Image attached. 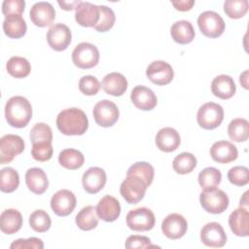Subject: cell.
I'll list each match as a JSON object with an SVG mask.
<instances>
[{"instance_id":"obj_1","label":"cell","mask_w":249,"mask_h":249,"mask_svg":"<svg viewBox=\"0 0 249 249\" xmlns=\"http://www.w3.org/2000/svg\"><path fill=\"white\" fill-rule=\"evenodd\" d=\"M56 126L62 134L83 135L89 127V120L83 110L68 108L57 115Z\"/></svg>"},{"instance_id":"obj_2","label":"cell","mask_w":249,"mask_h":249,"mask_svg":"<svg viewBox=\"0 0 249 249\" xmlns=\"http://www.w3.org/2000/svg\"><path fill=\"white\" fill-rule=\"evenodd\" d=\"M5 117L7 123L17 128L27 125L32 117V106L23 96L11 97L5 106Z\"/></svg>"},{"instance_id":"obj_3","label":"cell","mask_w":249,"mask_h":249,"mask_svg":"<svg viewBox=\"0 0 249 249\" xmlns=\"http://www.w3.org/2000/svg\"><path fill=\"white\" fill-rule=\"evenodd\" d=\"M199 201L202 208L212 214L223 213L230 203L227 194L217 187L203 190L199 195Z\"/></svg>"},{"instance_id":"obj_4","label":"cell","mask_w":249,"mask_h":249,"mask_svg":"<svg viewBox=\"0 0 249 249\" xmlns=\"http://www.w3.org/2000/svg\"><path fill=\"white\" fill-rule=\"evenodd\" d=\"M99 51L93 44L82 42L72 52L73 63L81 69H89L97 65L99 61Z\"/></svg>"},{"instance_id":"obj_5","label":"cell","mask_w":249,"mask_h":249,"mask_svg":"<svg viewBox=\"0 0 249 249\" xmlns=\"http://www.w3.org/2000/svg\"><path fill=\"white\" fill-rule=\"evenodd\" d=\"M197 124L204 129L218 127L224 120L223 107L214 102H207L199 107L196 115Z\"/></svg>"},{"instance_id":"obj_6","label":"cell","mask_w":249,"mask_h":249,"mask_svg":"<svg viewBox=\"0 0 249 249\" xmlns=\"http://www.w3.org/2000/svg\"><path fill=\"white\" fill-rule=\"evenodd\" d=\"M147 188L141 178L135 175H126V178L121 184L120 193L127 203L135 204L144 197Z\"/></svg>"},{"instance_id":"obj_7","label":"cell","mask_w":249,"mask_h":249,"mask_svg":"<svg viewBox=\"0 0 249 249\" xmlns=\"http://www.w3.org/2000/svg\"><path fill=\"white\" fill-rule=\"evenodd\" d=\"M197 24L201 33L209 38H217L225 31V21L213 11H205L197 18Z\"/></svg>"},{"instance_id":"obj_8","label":"cell","mask_w":249,"mask_h":249,"mask_svg":"<svg viewBox=\"0 0 249 249\" xmlns=\"http://www.w3.org/2000/svg\"><path fill=\"white\" fill-rule=\"evenodd\" d=\"M127 227L135 231H147L154 228L156 218L152 210L147 207H139L130 210L126 215Z\"/></svg>"},{"instance_id":"obj_9","label":"cell","mask_w":249,"mask_h":249,"mask_svg":"<svg viewBox=\"0 0 249 249\" xmlns=\"http://www.w3.org/2000/svg\"><path fill=\"white\" fill-rule=\"evenodd\" d=\"M95 123L103 127H109L116 124L119 119L120 112L117 105L107 99L98 101L92 111Z\"/></svg>"},{"instance_id":"obj_10","label":"cell","mask_w":249,"mask_h":249,"mask_svg":"<svg viewBox=\"0 0 249 249\" xmlns=\"http://www.w3.org/2000/svg\"><path fill=\"white\" fill-rule=\"evenodd\" d=\"M24 150L23 139L16 134H6L0 139V163L11 162Z\"/></svg>"},{"instance_id":"obj_11","label":"cell","mask_w":249,"mask_h":249,"mask_svg":"<svg viewBox=\"0 0 249 249\" xmlns=\"http://www.w3.org/2000/svg\"><path fill=\"white\" fill-rule=\"evenodd\" d=\"M146 76L153 84L165 86L173 80L174 71L169 63L163 60H155L148 65Z\"/></svg>"},{"instance_id":"obj_12","label":"cell","mask_w":249,"mask_h":249,"mask_svg":"<svg viewBox=\"0 0 249 249\" xmlns=\"http://www.w3.org/2000/svg\"><path fill=\"white\" fill-rule=\"evenodd\" d=\"M72 40V34L69 27L63 23H55L51 26L47 32V41L49 46L56 51L61 52L67 49Z\"/></svg>"},{"instance_id":"obj_13","label":"cell","mask_w":249,"mask_h":249,"mask_svg":"<svg viewBox=\"0 0 249 249\" xmlns=\"http://www.w3.org/2000/svg\"><path fill=\"white\" fill-rule=\"evenodd\" d=\"M76 206L75 195L66 189L57 191L51 198V207L53 213L60 217L71 214Z\"/></svg>"},{"instance_id":"obj_14","label":"cell","mask_w":249,"mask_h":249,"mask_svg":"<svg viewBox=\"0 0 249 249\" xmlns=\"http://www.w3.org/2000/svg\"><path fill=\"white\" fill-rule=\"evenodd\" d=\"M188 230L187 220L178 213L167 215L161 223L162 233L169 239H179L185 235Z\"/></svg>"},{"instance_id":"obj_15","label":"cell","mask_w":249,"mask_h":249,"mask_svg":"<svg viewBox=\"0 0 249 249\" xmlns=\"http://www.w3.org/2000/svg\"><path fill=\"white\" fill-rule=\"evenodd\" d=\"M200 240L208 247L220 248L226 244L227 235L219 223L210 222L202 227L200 231Z\"/></svg>"},{"instance_id":"obj_16","label":"cell","mask_w":249,"mask_h":249,"mask_svg":"<svg viewBox=\"0 0 249 249\" xmlns=\"http://www.w3.org/2000/svg\"><path fill=\"white\" fill-rule=\"evenodd\" d=\"M75 19L81 26L94 27L99 20L98 6L89 2L80 1L75 8Z\"/></svg>"},{"instance_id":"obj_17","label":"cell","mask_w":249,"mask_h":249,"mask_svg":"<svg viewBox=\"0 0 249 249\" xmlns=\"http://www.w3.org/2000/svg\"><path fill=\"white\" fill-rule=\"evenodd\" d=\"M31 21L39 27L51 25L55 18L54 8L49 2L35 3L29 12Z\"/></svg>"},{"instance_id":"obj_18","label":"cell","mask_w":249,"mask_h":249,"mask_svg":"<svg viewBox=\"0 0 249 249\" xmlns=\"http://www.w3.org/2000/svg\"><path fill=\"white\" fill-rule=\"evenodd\" d=\"M210 156L213 160L219 163H229L237 159V148L230 141L220 140L210 148Z\"/></svg>"},{"instance_id":"obj_19","label":"cell","mask_w":249,"mask_h":249,"mask_svg":"<svg viewBox=\"0 0 249 249\" xmlns=\"http://www.w3.org/2000/svg\"><path fill=\"white\" fill-rule=\"evenodd\" d=\"M84 190L89 194H96L106 184V172L100 167H89L82 178Z\"/></svg>"},{"instance_id":"obj_20","label":"cell","mask_w":249,"mask_h":249,"mask_svg":"<svg viewBox=\"0 0 249 249\" xmlns=\"http://www.w3.org/2000/svg\"><path fill=\"white\" fill-rule=\"evenodd\" d=\"M95 209L98 218L105 222H114L121 214V204L119 200L109 195L99 200Z\"/></svg>"},{"instance_id":"obj_21","label":"cell","mask_w":249,"mask_h":249,"mask_svg":"<svg viewBox=\"0 0 249 249\" xmlns=\"http://www.w3.org/2000/svg\"><path fill=\"white\" fill-rule=\"evenodd\" d=\"M130 99L138 109L143 111H150L154 109L158 103V99L154 91L144 86H136L130 93Z\"/></svg>"},{"instance_id":"obj_22","label":"cell","mask_w":249,"mask_h":249,"mask_svg":"<svg viewBox=\"0 0 249 249\" xmlns=\"http://www.w3.org/2000/svg\"><path fill=\"white\" fill-rule=\"evenodd\" d=\"M181 143V138L176 129L172 127H163L156 135L157 147L165 153L175 151Z\"/></svg>"},{"instance_id":"obj_23","label":"cell","mask_w":249,"mask_h":249,"mask_svg":"<svg viewBox=\"0 0 249 249\" xmlns=\"http://www.w3.org/2000/svg\"><path fill=\"white\" fill-rule=\"evenodd\" d=\"M25 183L29 191L36 195H42L49 187L47 174L42 168L32 167L25 173Z\"/></svg>"},{"instance_id":"obj_24","label":"cell","mask_w":249,"mask_h":249,"mask_svg":"<svg viewBox=\"0 0 249 249\" xmlns=\"http://www.w3.org/2000/svg\"><path fill=\"white\" fill-rule=\"evenodd\" d=\"M231 231L237 236L249 235V212L243 207L233 210L229 217Z\"/></svg>"},{"instance_id":"obj_25","label":"cell","mask_w":249,"mask_h":249,"mask_svg":"<svg viewBox=\"0 0 249 249\" xmlns=\"http://www.w3.org/2000/svg\"><path fill=\"white\" fill-rule=\"evenodd\" d=\"M101 88L107 94L113 96H121L125 92L127 89V81L123 74L112 72L103 78Z\"/></svg>"},{"instance_id":"obj_26","label":"cell","mask_w":249,"mask_h":249,"mask_svg":"<svg viewBox=\"0 0 249 249\" xmlns=\"http://www.w3.org/2000/svg\"><path fill=\"white\" fill-rule=\"evenodd\" d=\"M236 87L233 79L229 75H219L211 83L212 93L221 99H229L235 93Z\"/></svg>"},{"instance_id":"obj_27","label":"cell","mask_w":249,"mask_h":249,"mask_svg":"<svg viewBox=\"0 0 249 249\" xmlns=\"http://www.w3.org/2000/svg\"><path fill=\"white\" fill-rule=\"evenodd\" d=\"M22 226V216L20 212L14 208L6 209L0 216V229L6 234H14Z\"/></svg>"},{"instance_id":"obj_28","label":"cell","mask_w":249,"mask_h":249,"mask_svg":"<svg viewBox=\"0 0 249 249\" xmlns=\"http://www.w3.org/2000/svg\"><path fill=\"white\" fill-rule=\"evenodd\" d=\"M172 39L181 45L191 43L195 38V29L189 20H179L172 24L170 28Z\"/></svg>"},{"instance_id":"obj_29","label":"cell","mask_w":249,"mask_h":249,"mask_svg":"<svg viewBox=\"0 0 249 249\" xmlns=\"http://www.w3.org/2000/svg\"><path fill=\"white\" fill-rule=\"evenodd\" d=\"M26 29V22L21 16L8 17L3 21V30L9 38H21L25 35Z\"/></svg>"},{"instance_id":"obj_30","label":"cell","mask_w":249,"mask_h":249,"mask_svg":"<svg viewBox=\"0 0 249 249\" xmlns=\"http://www.w3.org/2000/svg\"><path fill=\"white\" fill-rule=\"evenodd\" d=\"M76 225L82 231H90L98 225V216L96 209L92 205L82 208L76 215Z\"/></svg>"},{"instance_id":"obj_31","label":"cell","mask_w":249,"mask_h":249,"mask_svg":"<svg viewBox=\"0 0 249 249\" xmlns=\"http://www.w3.org/2000/svg\"><path fill=\"white\" fill-rule=\"evenodd\" d=\"M84 155L76 149H64L59 153L58 162L66 169L76 170L84 164Z\"/></svg>"},{"instance_id":"obj_32","label":"cell","mask_w":249,"mask_h":249,"mask_svg":"<svg viewBox=\"0 0 249 249\" xmlns=\"http://www.w3.org/2000/svg\"><path fill=\"white\" fill-rule=\"evenodd\" d=\"M228 134L231 140L234 142H244L249 136L248 121L242 118L233 119L228 126Z\"/></svg>"},{"instance_id":"obj_33","label":"cell","mask_w":249,"mask_h":249,"mask_svg":"<svg viewBox=\"0 0 249 249\" xmlns=\"http://www.w3.org/2000/svg\"><path fill=\"white\" fill-rule=\"evenodd\" d=\"M6 68L11 76L18 79L27 77L31 71V65L29 61L21 56L11 57L6 64Z\"/></svg>"},{"instance_id":"obj_34","label":"cell","mask_w":249,"mask_h":249,"mask_svg":"<svg viewBox=\"0 0 249 249\" xmlns=\"http://www.w3.org/2000/svg\"><path fill=\"white\" fill-rule=\"evenodd\" d=\"M196 166V159L191 153H181L175 157L172 162V167L176 173L188 174L191 173Z\"/></svg>"},{"instance_id":"obj_35","label":"cell","mask_w":249,"mask_h":249,"mask_svg":"<svg viewBox=\"0 0 249 249\" xmlns=\"http://www.w3.org/2000/svg\"><path fill=\"white\" fill-rule=\"evenodd\" d=\"M19 185L18 171L12 167H5L0 171V190L3 193H12Z\"/></svg>"},{"instance_id":"obj_36","label":"cell","mask_w":249,"mask_h":249,"mask_svg":"<svg viewBox=\"0 0 249 249\" xmlns=\"http://www.w3.org/2000/svg\"><path fill=\"white\" fill-rule=\"evenodd\" d=\"M222 179L221 171L215 167H206L198 174V184L203 190L216 188Z\"/></svg>"},{"instance_id":"obj_37","label":"cell","mask_w":249,"mask_h":249,"mask_svg":"<svg viewBox=\"0 0 249 249\" xmlns=\"http://www.w3.org/2000/svg\"><path fill=\"white\" fill-rule=\"evenodd\" d=\"M154 173V167L149 162L137 161L128 168L126 175H135L141 178L147 187H149L153 182Z\"/></svg>"},{"instance_id":"obj_38","label":"cell","mask_w":249,"mask_h":249,"mask_svg":"<svg viewBox=\"0 0 249 249\" xmlns=\"http://www.w3.org/2000/svg\"><path fill=\"white\" fill-rule=\"evenodd\" d=\"M29 225L37 232L47 231L52 225V220L50 215L44 210H35L29 216Z\"/></svg>"},{"instance_id":"obj_39","label":"cell","mask_w":249,"mask_h":249,"mask_svg":"<svg viewBox=\"0 0 249 249\" xmlns=\"http://www.w3.org/2000/svg\"><path fill=\"white\" fill-rule=\"evenodd\" d=\"M224 11L231 18H240L248 11L247 0H227L224 3Z\"/></svg>"},{"instance_id":"obj_40","label":"cell","mask_w":249,"mask_h":249,"mask_svg":"<svg viewBox=\"0 0 249 249\" xmlns=\"http://www.w3.org/2000/svg\"><path fill=\"white\" fill-rule=\"evenodd\" d=\"M99 20L94 26L98 32H106L111 29L115 23L116 17L113 10L107 6L99 5Z\"/></svg>"},{"instance_id":"obj_41","label":"cell","mask_w":249,"mask_h":249,"mask_svg":"<svg viewBox=\"0 0 249 249\" xmlns=\"http://www.w3.org/2000/svg\"><path fill=\"white\" fill-rule=\"evenodd\" d=\"M30 140L32 144L40 142H52L53 141V131L52 128L44 124H36L30 130Z\"/></svg>"},{"instance_id":"obj_42","label":"cell","mask_w":249,"mask_h":249,"mask_svg":"<svg viewBox=\"0 0 249 249\" xmlns=\"http://www.w3.org/2000/svg\"><path fill=\"white\" fill-rule=\"evenodd\" d=\"M229 181L235 186H245L249 182V170L246 166H233L228 172Z\"/></svg>"},{"instance_id":"obj_43","label":"cell","mask_w":249,"mask_h":249,"mask_svg":"<svg viewBox=\"0 0 249 249\" xmlns=\"http://www.w3.org/2000/svg\"><path fill=\"white\" fill-rule=\"evenodd\" d=\"M32 157L37 161H47L53 157L52 142H40L32 144Z\"/></svg>"},{"instance_id":"obj_44","label":"cell","mask_w":249,"mask_h":249,"mask_svg":"<svg viewBox=\"0 0 249 249\" xmlns=\"http://www.w3.org/2000/svg\"><path fill=\"white\" fill-rule=\"evenodd\" d=\"M101 85L94 76H84L79 81V89L85 95H95Z\"/></svg>"},{"instance_id":"obj_45","label":"cell","mask_w":249,"mask_h":249,"mask_svg":"<svg viewBox=\"0 0 249 249\" xmlns=\"http://www.w3.org/2000/svg\"><path fill=\"white\" fill-rule=\"evenodd\" d=\"M24 6L25 2L23 0H5L2 4V13L6 18L21 16Z\"/></svg>"},{"instance_id":"obj_46","label":"cell","mask_w":249,"mask_h":249,"mask_svg":"<svg viewBox=\"0 0 249 249\" xmlns=\"http://www.w3.org/2000/svg\"><path fill=\"white\" fill-rule=\"evenodd\" d=\"M11 249H43L44 243L40 238L29 237L27 239L19 238L15 240L11 245Z\"/></svg>"},{"instance_id":"obj_47","label":"cell","mask_w":249,"mask_h":249,"mask_svg":"<svg viewBox=\"0 0 249 249\" xmlns=\"http://www.w3.org/2000/svg\"><path fill=\"white\" fill-rule=\"evenodd\" d=\"M155 247V245L151 244V240L147 236L143 235H130L125 240V248H151Z\"/></svg>"},{"instance_id":"obj_48","label":"cell","mask_w":249,"mask_h":249,"mask_svg":"<svg viewBox=\"0 0 249 249\" xmlns=\"http://www.w3.org/2000/svg\"><path fill=\"white\" fill-rule=\"evenodd\" d=\"M172 5L175 7L176 10L181 12H186L192 9L195 4L194 0H183V1H172Z\"/></svg>"},{"instance_id":"obj_49","label":"cell","mask_w":249,"mask_h":249,"mask_svg":"<svg viewBox=\"0 0 249 249\" xmlns=\"http://www.w3.org/2000/svg\"><path fill=\"white\" fill-rule=\"evenodd\" d=\"M80 3V1H73V2H65V1H58V5L61 7V9L66 11H71Z\"/></svg>"},{"instance_id":"obj_50","label":"cell","mask_w":249,"mask_h":249,"mask_svg":"<svg viewBox=\"0 0 249 249\" xmlns=\"http://www.w3.org/2000/svg\"><path fill=\"white\" fill-rule=\"evenodd\" d=\"M247 74H248V71L246 70V71H244L241 75H240V77H239V82H240V84L244 87V89H248V83H247Z\"/></svg>"},{"instance_id":"obj_51","label":"cell","mask_w":249,"mask_h":249,"mask_svg":"<svg viewBox=\"0 0 249 249\" xmlns=\"http://www.w3.org/2000/svg\"><path fill=\"white\" fill-rule=\"evenodd\" d=\"M247 196H248V192H245L243 196L240 198V202H239V205L240 207H243L245 209H248V198H247Z\"/></svg>"}]
</instances>
